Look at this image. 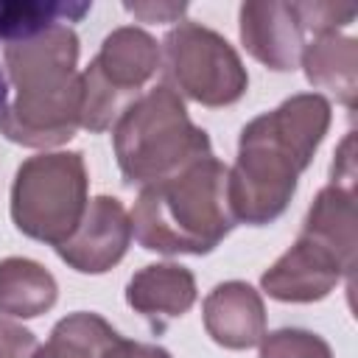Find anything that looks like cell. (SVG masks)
Masks as SVG:
<instances>
[{"instance_id":"6da1fadb","label":"cell","mask_w":358,"mask_h":358,"mask_svg":"<svg viewBox=\"0 0 358 358\" xmlns=\"http://www.w3.org/2000/svg\"><path fill=\"white\" fill-rule=\"evenodd\" d=\"M327 129L330 101L319 92L291 95L277 109L249 120L227 179L235 221L263 227L280 218Z\"/></svg>"},{"instance_id":"7a4b0ae2","label":"cell","mask_w":358,"mask_h":358,"mask_svg":"<svg viewBox=\"0 0 358 358\" xmlns=\"http://www.w3.org/2000/svg\"><path fill=\"white\" fill-rule=\"evenodd\" d=\"M17 98L0 112L6 140L28 148L67 143L81 126L78 36L70 25H53L3 50Z\"/></svg>"},{"instance_id":"3957f363","label":"cell","mask_w":358,"mask_h":358,"mask_svg":"<svg viewBox=\"0 0 358 358\" xmlns=\"http://www.w3.org/2000/svg\"><path fill=\"white\" fill-rule=\"evenodd\" d=\"M229 168L213 154L140 190L131 235L148 252L207 255L235 227L227 193Z\"/></svg>"},{"instance_id":"277c9868","label":"cell","mask_w":358,"mask_h":358,"mask_svg":"<svg viewBox=\"0 0 358 358\" xmlns=\"http://www.w3.org/2000/svg\"><path fill=\"white\" fill-rule=\"evenodd\" d=\"M112 145L129 185H151L210 157V137L199 129L171 84L137 95L112 126Z\"/></svg>"},{"instance_id":"5b68a950","label":"cell","mask_w":358,"mask_h":358,"mask_svg":"<svg viewBox=\"0 0 358 358\" xmlns=\"http://www.w3.org/2000/svg\"><path fill=\"white\" fill-rule=\"evenodd\" d=\"M87 165L78 151L28 157L11 185V218L34 241L59 246L87 210Z\"/></svg>"},{"instance_id":"8992f818","label":"cell","mask_w":358,"mask_h":358,"mask_svg":"<svg viewBox=\"0 0 358 358\" xmlns=\"http://www.w3.org/2000/svg\"><path fill=\"white\" fill-rule=\"evenodd\" d=\"M159 45L134 25L115 28L81 73V126L106 131L159 67Z\"/></svg>"},{"instance_id":"52a82bcc","label":"cell","mask_w":358,"mask_h":358,"mask_svg":"<svg viewBox=\"0 0 358 358\" xmlns=\"http://www.w3.org/2000/svg\"><path fill=\"white\" fill-rule=\"evenodd\" d=\"M165 73L182 95L201 106H229L249 87L235 48L199 22H179L162 42Z\"/></svg>"},{"instance_id":"ba28073f","label":"cell","mask_w":358,"mask_h":358,"mask_svg":"<svg viewBox=\"0 0 358 358\" xmlns=\"http://www.w3.org/2000/svg\"><path fill=\"white\" fill-rule=\"evenodd\" d=\"M131 243V218L126 207L112 196H95L73 229V235L56 246L59 257L81 274H103L117 266Z\"/></svg>"},{"instance_id":"9c48e42d","label":"cell","mask_w":358,"mask_h":358,"mask_svg":"<svg viewBox=\"0 0 358 358\" xmlns=\"http://www.w3.org/2000/svg\"><path fill=\"white\" fill-rule=\"evenodd\" d=\"M341 280L352 288V271L338 260V255L313 238L299 235L294 246L260 277V285L280 302H316L324 299Z\"/></svg>"},{"instance_id":"30bf717a","label":"cell","mask_w":358,"mask_h":358,"mask_svg":"<svg viewBox=\"0 0 358 358\" xmlns=\"http://www.w3.org/2000/svg\"><path fill=\"white\" fill-rule=\"evenodd\" d=\"M243 48L268 70L288 73L299 67L308 34L294 3L282 0H249L238 11Z\"/></svg>"},{"instance_id":"8fae6325","label":"cell","mask_w":358,"mask_h":358,"mask_svg":"<svg viewBox=\"0 0 358 358\" xmlns=\"http://www.w3.org/2000/svg\"><path fill=\"white\" fill-rule=\"evenodd\" d=\"M204 330L227 350H249L266 336V308L260 294L241 280L215 285L204 299Z\"/></svg>"},{"instance_id":"7c38bea8","label":"cell","mask_w":358,"mask_h":358,"mask_svg":"<svg viewBox=\"0 0 358 358\" xmlns=\"http://www.w3.org/2000/svg\"><path fill=\"white\" fill-rule=\"evenodd\" d=\"M126 302L145 319H176L196 302V277L179 263H151L131 274Z\"/></svg>"},{"instance_id":"4fadbf2b","label":"cell","mask_w":358,"mask_h":358,"mask_svg":"<svg viewBox=\"0 0 358 358\" xmlns=\"http://www.w3.org/2000/svg\"><path fill=\"white\" fill-rule=\"evenodd\" d=\"M358 215H355V187L327 185L316 193L313 204L308 207L302 232L316 243L327 246L338 260L355 274V252H358Z\"/></svg>"},{"instance_id":"5bb4252c","label":"cell","mask_w":358,"mask_h":358,"mask_svg":"<svg viewBox=\"0 0 358 358\" xmlns=\"http://www.w3.org/2000/svg\"><path fill=\"white\" fill-rule=\"evenodd\" d=\"M299 64L313 87L336 95L341 106L355 109L358 95V42L341 34H319L302 50Z\"/></svg>"},{"instance_id":"9a60e30c","label":"cell","mask_w":358,"mask_h":358,"mask_svg":"<svg viewBox=\"0 0 358 358\" xmlns=\"http://www.w3.org/2000/svg\"><path fill=\"white\" fill-rule=\"evenodd\" d=\"M59 285L53 274L28 257L0 260V313L34 319L56 305Z\"/></svg>"},{"instance_id":"2e32d148","label":"cell","mask_w":358,"mask_h":358,"mask_svg":"<svg viewBox=\"0 0 358 358\" xmlns=\"http://www.w3.org/2000/svg\"><path fill=\"white\" fill-rule=\"evenodd\" d=\"M117 338L120 333L103 316L78 310L56 322L48 344L39 347L34 358H106Z\"/></svg>"},{"instance_id":"e0dca14e","label":"cell","mask_w":358,"mask_h":358,"mask_svg":"<svg viewBox=\"0 0 358 358\" xmlns=\"http://www.w3.org/2000/svg\"><path fill=\"white\" fill-rule=\"evenodd\" d=\"M87 11L90 3H0V39L22 42L53 25L78 22Z\"/></svg>"},{"instance_id":"ac0fdd59","label":"cell","mask_w":358,"mask_h":358,"mask_svg":"<svg viewBox=\"0 0 358 358\" xmlns=\"http://www.w3.org/2000/svg\"><path fill=\"white\" fill-rule=\"evenodd\" d=\"M260 358H333L330 344L302 327H280L260 341Z\"/></svg>"},{"instance_id":"d6986e66","label":"cell","mask_w":358,"mask_h":358,"mask_svg":"<svg viewBox=\"0 0 358 358\" xmlns=\"http://www.w3.org/2000/svg\"><path fill=\"white\" fill-rule=\"evenodd\" d=\"M294 6L308 36L336 34L338 28L350 25L352 17L358 14L355 3H294Z\"/></svg>"},{"instance_id":"ffe728a7","label":"cell","mask_w":358,"mask_h":358,"mask_svg":"<svg viewBox=\"0 0 358 358\" xmlns=\"http://www.w3.org/2000/svg\"><path fill=\"white\" fill-rule=\"evenodd\" d=\"M39 350L36 336L11 322V319H0V358H34Z\"/></svg>"},{"instance_id":"44dd1931","label":"cell","mask_w":358,"mask_h":358,"mask_svg":"<svg viewBox=\"0 0 358 358\" xmlns=\"http://www.w3.org/2000/svg\"><path fill=\"white\" fill-rule=\"evenodd\" d=\"M352 148H355V137L352 131L344 137V143L338 145L336 151V159H333V185H344V187H355V157H352Z\"/></svg>"},{"instance_id":"7402d4cb","label":"cell","mask_w":358,"mask_h":358,"mask_svg":"<svg viewBox=\"0 0 358 358\" xmlns=\"http://www.w3.org/2000/svg\"><path fill=\"white\" fill-rule=\"evenodd\" d=\"M185 8V3H126V11L145 22H168L173 17H182Z\"/></svg>"},{"instance_id":"603a6c76","label":"cell","mask_w":358,"mask_h":358,"mask_svg":"<svg viewBox=\"0 0 358 358\" xmlns=\"http://www.w3.org/2000/svg\"><path fill=\"white\" fill-rule=\"evenodd\" d=\"M106 358H171V352L165 347H157V344H143V341H126V338H117Z\"/></svg>"},{"instance_id":"cb8c5ba5","label":"cell","mask_w":358,"mask_h":358,"mask_svg":"<svg viewBox=\"0 0 358 358\" xmlns=\"http://www.w3.org/2000/svg\"><path fill=\"white\" fill-rule=\"evenodd\" d=\"M6 98H8V87H6V76L0 70V112L6 109Z\"/></svg>"}]
</instances>
